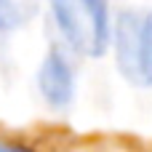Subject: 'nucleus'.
I'll use <instances>...</instances> for the list:
<instances>
[{"mask_svg":"<svg viewBox=\"0 0 152 152\" xmlns=\"http://www.w3.org/2000/svg\"><path fill=\"white\" fill-rule=\"evenodd\" d=\"M64 40L83 56H102L110 43L107 0H48Z\"/></svg>","mask_w":152,"mask_h":152,"instance_id":"obj_1","label":"nucleus"},{"mask_svg":"<svg viewBox=\"0 0 152 152\" xmlns=\"http://www.w3.org/2000/svg\"><path fill=\"white\" fill-rule=\"evenodd\" d=\"M115 53L123 77L139 88L152 86V11H120L115 24Z\"/></svg>","mask_w":152,"mask_h":152,"instance_id":"obj_2","label":"nucleus"},{"mask_svg":"<svg viewBox=\"0 0 152 152\" xmlns=\"http://www.w3.org/2000/svg\"><path fill=\"white\" fill-rule=\"evenodd\" d=\"M37 86H40V94L43 99L61 110L72 102V94H75V75L67 64V59L59 53V51H51L43 64H40V72H37Z\"/></svg>","mask_w":152,"mask_h":152,"instance_id":"obj_3","label":"nucleus"},{"mask_svg":"<svg viewBox=\"0 0 152 152\" xmlns=\"http://www.w3.org/2000/svg\"><path fill=\"white\" fill-rule=\"evenodd\" d=\"M37 13V0H0V40L21 29Z\"/></svg>","mask_w":152,"mask_h":152,"instance_id":"obj_4","label":"nucleus"}]
</instances>
